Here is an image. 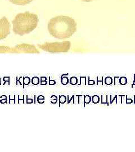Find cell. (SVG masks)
<instances>
[{
	"label": "cell",
	"mask_w": 135,
	"mask_h": 152,
	"mask_svg": "<svg viewBox=\"0 0 135 152\" xmlns=\"http://www.w3.org/2000/svg\"><path fill=\"white\" fill-rule=\"evenodd\" d=\"M10 33V24L6 16L0 19V41L6 38Z\"/></svg>",
	"instance_id": "cell-5"
},
{
	"label": "cell",
	"mask_w": 135,
	"mask_h": 152,
	"mask_svg": "<svg viewBox=\"0 0 135 152\" xmlns=\"http://www.w3.org/2000/svg\"><path fill=\"white\" fill-rule=\"evenodd\" d=\"M48 31L55 38H70L77 31V23L69 16L59 15L51 18L48 23Z\"/></svg>",
	"instance_id": "cell-1"
},
{
	"label": "cell",
	"mask_w": 135,
	"mask_h": 152,
	"mask_svg": "<svg viewBox=\"0 0 135 152\" xmlns=\"http://www.w3.org/2000/svg\"><path fill=\"white\" fill-rule=\"evenodd\" d=\"M45 100V98L42 95H39L37 98V102L39 104H44Z\"/></svg>",
	"instance_id": "cell-12"
},
{
	"label": "cell",
	"mask_w": 135,
	"mask_h": 152,
	"mask_svg": "<svg viewBox=\"0 0 135 152\" xmlns=\"http://www.w3.org/2000/svg\"><path fill=\"white\" fill-rule=\"evenodd\" d=\"M8 53L9 54H39L40 52L33 45L21 44L17 45L13 48L9 47Z\"/></svg>",
	"instance_id": "cell-4"
},
{
	"label": "cell",
	"mask_w": 135,
	"mask_h": 152,
	"mask_svg": "<svg viewBox=\"0 0 135 152\" xmlns=\"http://www.w3.org/2000/svg\"><path fill=\"white\" fill-rule=\"evenodd\" d=\"M0 85H1V77H0Z\"/></svg>",
	"instance_id": "cell-27"
},
{
	"label": "cell",
	"mask_w": 135,
	"mask_h": 152,
	"mask_svg": "<svg viewBox=\"0 0 135 152\" xmlns=\"http://www.w3.org/2000/svg\"><path fill=\"white\" fill-rule=\"evenodd\" d=\"M70 84L72 85H76L78 83V79L76 77H72L70 78Z\"/></svg>",
	"instance_id": "cell-14"
},
{
	"label": "cell",
	"mask_w": 135,
	"mask_h": 152,
	"mask_svg": "<svg viewBox=\"0 0 135 152\" xmlns=\"http://www.w3.org/2000/svg\"><path fill=\"white\" fill-rule=\"evenodd\" d=\"M40 83L41 85H46L47 84V78L46 77H41L40 78Z\"/></svg>",
	"instance_id": "cell-15"
},
{
	"label": "cell",
	"mask_w": 135,
	"mask_h": 152,
	"mask_svg": "<svg viewBox=\"0 0 135 152\" xmlns=\"http://www.w3.org/2000/svg\"><path fill=\"white\" fill-rule=\"evenodd\" d=\"M56 84V82L54 80H51L50 77H49V85H54Z\"/></svg>",
	"instance_id": "cell-25"
},
{
	"label": "cell",
	"mask_w": 135,
	"mask_h": 152,
	"mask_svg": "<svg viewBox=\"0 0 135 152\" xmlns=\"http://www.w3.org/2000/svg\"><path fill=\"white\" fill-rule=\"evenodd\" d=\"M58 102V98L55 95H52L51 96V103L56 104Z\"/></svg>",
	"instance_id": "cell-21"
},
{
	"label": "cell",
	"mask_w": 135,
	"mask_h": 152,
	"mask_svg": "<svg viewBox=\"0 0 135 152\" xmlns=\"http://www.w3.org/2000/svg\"><path fill=\"white\" fill-rule=\"evenodd\" d=\"M120 84H122V85H125V84H126V83H127V79L124 77H122L120 79Z\"/></svg>",
	"instance_id": "cell-24"
},
{
	"label": "cell",
	"mask_w": 135,
	"mask_h": 152,
	"mask_svg": "<svg viewBox=\"0 0 135 152\" xmlns=\"http://www.w3.org/2000/svg\"><path fill=\"white\" fill-rule=\"evenodd\" d=\"M9 1L14 5L24 6L30 4L33 0H9Z\"/></svg>",
	"instance_id": "cell-6"
},
{
	"label": "cell",
	"mask_w": 135,
	"mask_h": 152,
	"mask_svg": "<svg viewBox=\"0 0 135 152\" xmlns=\"http://www.w3.org/2000/svg\"><path fill=\"white\" fill-rule=\"evenodd\" d=\"M92 102L93 103H97L99 102V97L98 96H96V95L93 96V98H92Z\"/></svg>",
	"instance_id": "cell-22"
},
{
	"label": "cell",
	"mask_w": 135,
	"mask_h": 152,
	"mask_svg": "<svg viewBox=\"0 0 135 152\" xmlns=\"http://www.w3.org/2000/svg\"><path fill=\"white\" fill-rule=\"evenodd\" d=\"M31 82L33 85H35V86L38 85L40 83V78L37 76L33 77L32 78L31 80Z\"/></svg>",
	"instance_id": "cell-11"
},
{
	"label": "cell",
	"mask_w": 135,
	"mask_h": 152,
	"mask_svg": "<svg viewBox=\"0 0 135 152\" xmlns=\"http://www.w3.org/2000/svg\"><path fill=\"white\" fill-rule=\"evenodd\" d=\"M16 97L15 95H9V103L10 104H16Z\"/></svg>",
	"instance_id": "cell-9"
},
{
	"label": "cell",
	"mask_w": 135,
	"mask_h": 152,
	"mask_svg": "<svg viewBox=\"0 0 135 152\" xmlns=\"http://www.w3.org/2000/svg\"><path fill=\"white\" fill-rule=\"evenodd\" d=\"M23 78L24 77H20L19 78H18V77H16V85H18V83H19L20 85H23Z\"/></svg>",
	"instance_id": "cell-20"
},
{
	"label": "cell",
	"mask_w": 135,
	"mask_h": 152,
	"mask_svg": "<svg viewBox=\"0 0 135 152\" xmlns=\"http://www.w3.org/2000/svg\"><path fill=\"white\" fill-rule=\"evenodd\" d=\"M37 46L39 49L50 53H66L70 50L71 42L70 41L45 42L43 44H38Z\"/></svg>",
	"instance_id": "cell-3"
},
{
	"label": "cell",
	"mask_w": 135,
	"mask_h": 152,
	"mask_svg": "<svg viewBox=\"0 0 135 152\" xmlns=\"http://www.w3.org/2000/svg\"><path fill=\"white\" fill-rule=\"evenodd\" d=\"M67 76H68V75H64L62 76L61 78V82L63 85H66L69 82L68 77H66Z\"/></svg>",
	"instance_id": "cell-10"
},
{
	"label": "cell",
	"mask_w": 135,
	"mask_h": 152,
	"mask_svg": "<svg viewBox=\"0 0 135 152\" xmlns=\"http://www.w3.org/2000/svg\"><path fill=\"white\" fill-rule=\"evenodd\" d=\"M37 14L26 11L16 15L12 20V30L15 34L23 36L33 32L38 25Z\"/></svg>",
	"instance_id": "cell-2"
},
{
	"label": "cell",
	"mask_w": 135,
	"mask_h": 152,
	"mask_svg": "<svg viewBox=\"0 0 135 152\" xmlns=\"http://www.w3.org/2000/svg\"><path fill=\"white\" fill-rule=\"evenodd\" d=\"M83 100H84V104H89L91 100V98L89 95H85L83 97Z\"/></svg>",
	"instance_id": "cell-17"
},
{
	"label": "cell",
	"mask_w": 135,
	"mask_h": 152,
	"mask_svg": "<svg viewBox=\"0 0 135 152\" xmlns=\"http://www.w3.org/2000/svg\"><path fill=\"white\" fill-rule=\"evenodd\" d=\"M17 97L18 99H16V100L18 101V104H25V96L24 95H17Z\"/></svg>",
	"instance_id": "cell-8"
},
{
	"label": "cell",
	"mask_w": 135,
	"mask_h": 152,
	"mask_svg": "<svg viewBox=\"0 0 135 152\" xmlns=\"http://www.w3.org/2000/svg\"><path fill=\"white\" fill-rule=\"evenodd\" d=\"M31 82V79L29 77L26 76L24 77L23 78V87L24 88L26 86H28L30 84V83Z\"/></svg>",
	"instance_id": "cell-7"
},
{
	"label": "cell",
	"mask_w": 135,
	"mask_h": 152,
	"mask_svg": "<svg viewBox=\"0 0 135 152\" xmlns=\"http://www.w3.org/2000/svg\"><path fill=\"white\" fill-rule=\"evenodd\" d=\"M59 106L61 104H64L66 101V98L64 95H60L59 96Z\"/></svg>",
	"instance_id": "cell-16"
},
{
	"label": "cell",
	"mask_w": 135,
	"mask_h": 152,
	"mask_svg": "<svg viewBox=\"0 0 135 152\" xmlns=\"http://www.w3.org/2000/svg\"><path fill=\"white\" fill-rule=\"evenodd\" d=\"M32 98H28V95L26 96V102L27 104H33L34 103Z\"/></svg>",
	"instance_id": "cell-23"
},
{
	"label": "cell",
	"mask_w": 135,
	"mask_h": 152,
	"mask_svg": "<svg viewBox=\"0 0 135 152\" xmlns=\"http://www.w3.org/2000/svg\"><path fill=\"white\" fill-rule=\"evenodd\" d=\"M0 103H7V98L5 95H3L1 96V97H0Z\"/></svg>",
	"instance_id": "cell-13"
},
{
	"label": "cell",
	"mask_w": 135,
	"mask_h": 152,
	"mask_svg": "<svg viewBox=\"0 0 135 152\" xmlns=\"http://www.w3.org/2000/svg\"><path fill=\"white\" fill-rule=\"evenodd\" d=\"M82 1H83V2H91L93 0H81Z\"/></svg>",
	"instance_id": "cell-26"
},
{
	"label": "cell",
	"mask_w": 135,
	"mask_h": 152,
	"mask_svg": "<svg viewBox=\"0 0 135 152\" xmlns=\"http://www.w3.org/2000/svg\"><path fill=\"white\" fill-rule=\"evenodd\" d=\"M2 80L4 82V83L2 84L3 86H5L6 82H7L9 85H10V77H4L2 78Z\"/></svg>",
	"instance_id": "cell-19"
},
{
	"label": "cell",
	"mask_w": 135,
	"mask_h": 152,
	"mask_svg": "<svg viewBox=\"0 0 135 152\" xmlns=\"http://www.w3.org/2000/svg\"><path fill=\"white\" fill-rule=\"evenodd\" d=\"M72 100L74 104H75V98L74 95H68V103L69 104L73 103Z\"/></svg>",
	"instance_id": "cell-18"
}]
</instances>
